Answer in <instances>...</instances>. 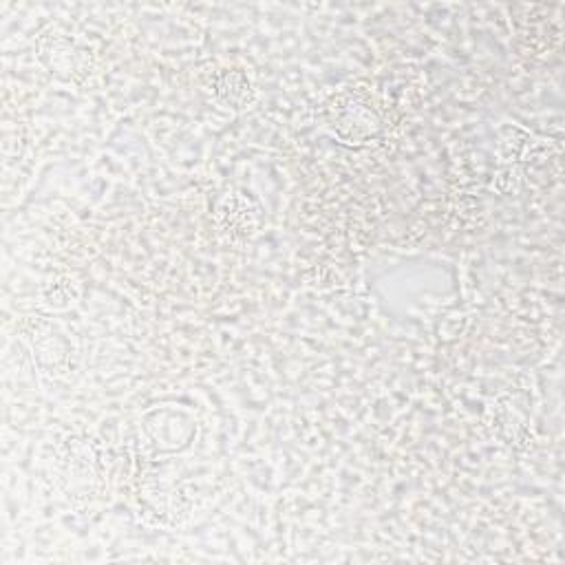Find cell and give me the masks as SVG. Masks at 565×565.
Listing matches in <instances>:
<instances>
[{"label":"cell","instance_id":"cell-1","mask_svg":"<svg viewBox=\"0 0 565 565\" xmlns=\"http://www.w3.org/2000/svg\"><path fill=\"white\" fill-rule=\"evenodd\" d=\"M334 129L336 135L343 137L347 142H365L369 137L376 135L380 129V122L376 113L371 111V106L362 104L358 100H347L334 109Z\"/></svg>","mask_w":565,"mask_h":565},{"label":"cell","instance_id":"cell-2","mask_svg":"<svg viewBox=\"0 0 565 565\" xmlns=\"http://www.w3.org/2000/svg\"><path fill=\"white\" fill-rule=\"evenodd\" d=\"M215 93L223 102L241 109L250 102V80L241 71H226L215 80Z\"/></svg>","mask_w":565,"mask_h":565}]
</instances>
